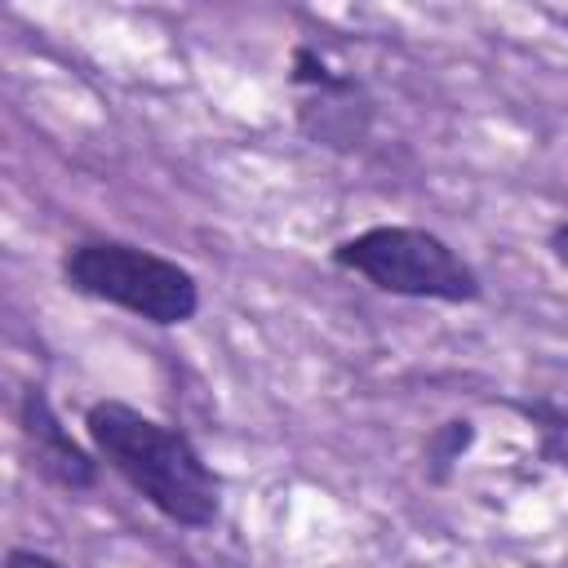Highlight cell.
Returning a JSON list of instances; mask_svg holds the SVG:
<instances>
[{"label": "cell", "instance_id": "cell-8", "mask_svg": "<svg viewBox=\"0 0 568 568\" xmlns=\"http://www.w3.org/2000/svg\"><path fill=\"white\" fill-rule=\"evenodd\" d=\"M546 248H550V257H555V262L568 271V217L550 226V235H546Z\"/></svg>", "mask_w": 568, "mask_h": 568}, {"label": "cell", "instance_id": "cell-5", "mask_svg": "<svg viewBox=\"0 0 568 568\" xmlns=\"http://www.w3.org/2000/svg\"><path fill=\"white\" fill-rule=\"evenodd\" d=\"M368 120H373V106L364 98V84L351 71L333 89L306 93L302 106H297L302 133L311 142H320V146H355L368 133Z\"/></svg>", "mask_w": 568, "mask_h": 568}, {"label": "cell", "instance_id": "cell-1", "mask_svg": "<svg viewBox=\"0 0 568 568\" xmlns=\"http://www.w3.org/2000/svg\"><path fill=\"white\" fill-rule=\"evenodd\" d=\"M93 453L169 524L213 528L222 519V479L182 426H169L124 399H93L84 408Z\"/></svg>", "mask_w": 568, "mask_h": 568}, {"label": "cell", "instance_id": "cell-7", "mask_svg": "<svg viewBox=\"0 0 568 568\" xmlns=\"http://www.w3.org/2000/svg\"><path fill=\"white\" fill-rule=\"evenodd\" d=\"M4 568H67V564H58V559H53V555H44V550L9 546V550H4Z\"/></svg>", "mask_w": 568, "mask_h": 568}, {"label": "cell", "instance_id": "cell-2", "mask_svg": "<svg viewBox=\"0 0 568 568\" xmlns=\"http://www.w3.org/2000/svg\"><path fill=\"white\" fill-rule=\"evenodd\" d=\"M328 262L337 271H351L368 280L377 293L413 297V302H448L466 306L484 297L479 271L435 231L382 222L368 231H355L328 248Z\"/></svg>", "mask_w": 568, "mask_h": 568}, {"label": "cell", "instance_id": "cell-4", "mask_svg": "<svg viewBox=\"0 0 568 568\" xmlns=\"http://www.w3.org/2000/svg\"><path fill=\"white\" fill-rule=\"evenodd\" d=\"M18 435L27 444V462L31 470L62 488V493H89L98 484V470H102V457L89 453L80 439H71V430L62 426L58 408L49 404L44 386H27L18 395Z\"/></svg>", "mask_w": 568, "mask_h": 568}, {"label": "cell", "instance_id": "cell-3", "mask_svg": "<svg viewBox=\"0 0 568 568\" xmlns=\"http://www.w3.org/2000/svg\"><path fill=\"white\" fill-rule=\"evenodd\" d=\"M62 284L80 297L120 306L155 328H178L200 311V280L164 253L129 240H75L62 248Z\"/></svg>", "mask_w": 568, "mask_h": 568}, {"label": "cell", "instance_id": "cell-6", "mask_svg": "<svg viewBox=\"0 0 568 568\" xmlns=\"http://www.w3.org/2000/svg\"><path fill=\"white\" fill-rule=\"evenodd\" d=\"M475 444V426L466 422V417H453V422H444V426H435L430 435H426V470H430V479H444L457 462H462V453Z\"/></svg>", "mask_w": 568, "mask_h": 568}]
</instances>
